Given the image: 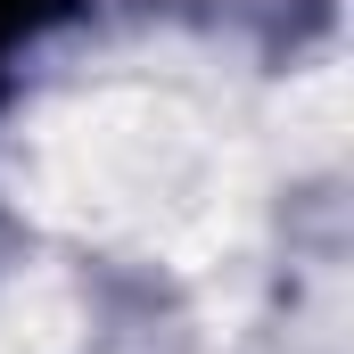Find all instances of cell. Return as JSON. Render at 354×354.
<instances>
[{
  "mask_svg": "<svg viewBox=\"0 0 354 354\" xmlns=\"http://www.w3.org/2000/svg\"><path fill=\"white\" fill-rule=\"evenodd\" d=\"M0 50H8V41H0Z\"/></svg>",
  "mask_w": 354,
  "mask_h": 354,
  "instance_id": "7a4b0ae2",
  "label": "cell"
},
{
  "mask_svg": "<svg viewBox=\"0 0 354 354\" xmlns=\"http://www.w3.org/2000/svg\"><path fill=\"white\" fill-rule=\"evenodd\" d=\"M66 0H0V41H17V33H33V25H50Z\"/></svg>",
  "mask_w": 354,
  "mask_h": 354,
  "instance_id": "6da1fadb",
  "label": "cell"
}]
</instances>
